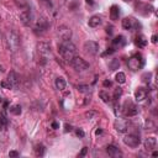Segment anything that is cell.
Wrapping results in <instances>:
<instances>
[{"mask_svg":"<svg viewBox=\"0 0 158 158\" xmlns=\"http://www.w3.org/2000/svg\"><path fill=\"white\" fill-rule=\"evenodd\" d=\"M58 52L63 57V59H66L67 62H70L76 57L77 48L70 42V40H64V41H62V43L58 46Z\"/></svg>","mask_w":158,"mask_h":158,"instance_id":"obj_1","label":"cell"},{"mask_svg":"<svg viewBox=\"0 0 158 158\" xmlns=\"http://www.w3.org/2000/svg\"><path fill=\"white\" fill-rule=\"evenodd\" d=\"M5 40H6V46L11 52H16L19 50V47H20V36L15 31H7Z\"/></svg>","mask_w":158,"mask_h":158,"instance_id":"obj_2","label":"cell"},{"mask_svg":"<svg viewBox=\"0 0 158 158\" xmlns=\"http://www.w3.org/2000/svg\"><path fill=\"white\" fill-rule=\"evenodd\" d=\"M69 63L72 64V67L77 70V72H84V70L89 69V63L86 62L85 59L78 57V56H76V57H74Z\"/></svg>","mask_w":158,"mask_h":158,"instance_id":"obj_3","label":"cell"},{"mask_svg":"<svg viewBox=\"0 0 158 158\" xmlns=\"http://www.w3.org/2000/svg\"><path fill=\"white\" fill-rule=\"evenodd\" d=\"M127 66L131 70H138L143 67V59H142L141 54H135L131 58H129V62H127Z\"/></svg>","mask_w":158,"mask_h":158,"instance_id":"obj_4","label":"cell"},{"mask_svg":"<svg viewBox=\"0 0 158 158\" xmlns=\"http://www.w3.org/2000/svg\"><path fill=\"white\" fill-rule=\"evenodd\" d=\"M83 50H84L85 53L95 56L99 52V43L95 42V41H86V42H84Z\"/></svg>","mask_w":158,"mask_h":158,"instance_id":"obj_5","label":"cell"},{"mask_svg":"<svg viewBox=\"0 0 158 158\" xmlns=\"http://www.w3.org/2000/svg\"><path fill=\"white\" fill-rule=\"evenodd\" d=\"M123 143H125L126 146H129V147H138L141 143V140L140 137L136 136V135H127V136H125V138H123Z\"/></svg>","mask_w":158,"mask_h":158,"instance_id":"obj_6","label":"cell"},{"mask_svg":"<svg viewBox=\"0 0 158 158\" xmlns=\"http://www.w3.org/2000/svg\"><path fill=\"white\" fill-rule=\"evenodd\" d=\"M20 20L22 22V25L30 26L33 21V14L30 10H24L20 13Z\"/></svg>","mask_w":158,"mask_h":158,"instance_id":"obj_7","label":"cell"},{"mask_svg":"<svg viewBox=\"0 0 158 158\" xmlns=\"http://www.w3.org/2000/svg\"><path fill=\"white\" fill-rule=\"evenodd\" d=\"M57 33H58V36L62 39V41L70 40V37H72V30H70L69 27H67V26H64V25L59 26V27L57 29Z\"/></svg>","mask_w":158,"mask_h":158,"instance_id":"obj_8","label":"cell"},{"mask_svg":"<svg viewBox=\"0 0 158 158\" xmlns=\"http://www.w3.org/2000/svg\"><path fill=\"white\" fill-rule=\"evenodd\" d=\"M122 27L125 30H132L135 27H138V24L132 17H125L122 20Z\"/></svg>","mask_w":158,"mask_h":158,"instance_id":"obj_9","label":"cell"},{"mask_svg":"<svg viewBox=\"0 0 158 158\" xmlns=\"http://www.w3.org/2000/svg\"><path fill=\"white\" fill-rule=\"evenodd\" d=\"M106 152H108V155L110 156V157H112V158L122 157V152L120 151L116 146H114V145H109L108 147H106Z\"/></svg>","mask_w":158,"mask_h":158,"instance_id":"obj_10","label":"cell"},{"mask_svg":"<svg viewBox=\"0 0 158 158\" xmlns=\"http://www.w3.org/2000/svg\"><path fill=\"white\" fill-rule=\"evenodd\" d=\"M7 80L13 85V88H17L19 84H20V78H19L17 73L14 72V70H11V72L7 74Z\"/></svg>","mask_w":158,"mask_h":158,"instance_id":"obj_11","label":"cell"},{"mask_svg":"<svg viewBox=\"0 0 158 158\" xmlns=\"http://www.w3.org/2000/svg\"><path fill=\"white\" fill-rule=\"evenodd\" d=\"M47 27H48L47 20H44V19H40V20H37V22H36L35 31L36 32H40V33H43L47 30Z\"/></svg>","mask_w":158,"mask_h":158,"instance_id":"obj_12","label":"cell"},{"mask_svg":"<svg viewBox=\"0 0 158 158\" xmlns=\"http://www.w3.org/2000/svg\"><path fill=\"white\" fill-rule=\"evenodd\" d=\"M37 48H39L40 54H42L43 57L47 56L48 53H51V44L48 42H40L37 44Z\"/></svg>","mask_w":158,"mask_h":158,"instance_id":"obj_13","label":"cell"},{"mask_svg":"<svg viewBox=\"0 0 158 158\" xmlns=\"http://www.w3.org/2000/svg\"><path fill=\"white\" fill-rule=\"evenodd\" d=\"M147 95H148V92L145 88H137V90L135 92V99H136V101H143L147 98Z\"/></svg>","mask_w":158,"mask_h":158,"instance_id":"obj_14","label":"cell"},{"mask_svg":"<svg viewBox=\"0 0 158 158\" xmlns=\"http://www.w3.org/2000/svg\"><path fill=\"white\" fill-rule=\"evenodd\" d=\"M143 145H145V148L147 149V151H152V149H155L156 146H157V140L155 137H147L145 140Z\"/></svg>","mask_w":158,"mask_h":158,"instance_id":"obj_15","label":"cell"},{"mask_svg":"<svg viewBox=\"0 0 158 158\" xmlns=\"http://www.w3.org/2000/svg\"><path fill=\"white\" fill-rule=\"evenodd\" d=\"M127 127H129V125H127L126 121H123V120H118V121L115 122V129L119 131V132H126L127 131Z\"/></svg>","mask_w":158,"mask_h":158,"instance_id":"obj_16","label":"cell"},{"mask_svg":"<svg viewBox=\"0 0 158 158\" xmlns=\"http://www.w3.org/2000/svg\"><path fill=\"white\" fill-rule=\"evenodd\" d=\"M88 24H89L90 27H98V26L101 24V17L98 16V15H94V16H92L89 19Z\"/></svg>","mask_w":158,"mask_h":158,"instance_id":"obj_17","label":"cell"},{"mask_svg":"<svg viewBox=\"0 0 158 158\" xmlns=\"http://www.w3.org/2000/svg\"><path fill=\"white\" fill-rule=\"evenodd\" d=\"M120 16V7L118 5H112L110 9V19L111 20H118Z\"/></svg>","mask_w":158,"mask_h":158,"instance_id":"obj_18","label":"cell"},{"mask_svg":"<svg viewBox=\"0 0 158 158\" xmlns=\"http://www.w3.org/2000/svg\"><path fill=\"white\" fill-rule=\"evenodd\" d=\"M54 85H56V88H57L58 90H64L66 89V85H67V83L64 80V78H62V77H59L56 79V82H54Z\"/></svg>","mask_w":158,"mask_h":158,"instance_id":"obj_19","label":"cell"},{"mask_svg":"<svg viewBox=\"0 0 158 158\" xmlns=\"http://www.w3.org/2000/svg\"><path fill=\"white\" fill-rule=\"evenodd\" d=\"M137 114H138V108L136 106V105H133V104H130L129 108L126 109V115L135 116V115H137Z\"/></svg>","mask_w":158,"mask_h":158,"instance_id":"obj_20","label":"cell"},{"mask_svg":"<svg viewBox=\"0 0 158 158\" xmlns=\"http://www.w3.org/2000/svg\"><path fill=\"white\" fill-rule=\"evenodd\" d=\"M112 44L114 46H119V47H122L123 44H125V37L123 36H116L114 40H112Z\"/></svg>","mask_w":158,"mask_h":158,"instance_id":"obj_21","label":"cell"},{"mask_svg":"<svg viewBox=\"0 0 158 158\" xmlns=\"http://www.w3.org/2000/svg\"><path fill=\"white\" fill-rule=\"evenodd\" d=\"M115 79H116V82H118L119 84H123V83L126 82V76H125V73H122V72L116 73Z\"/></svg>","mask_w":158,"mask_h":158,"instance_id":"obj_22","label":"cell"},{"mask_svg":"<svg viewBox=\"0 0 158 158\" xmlns=\"http://www.w3.org/2000/svg\"><path fill=\"white\" fill-rule=\"evenodd\" d=\"M44 151H46V148H44L43 145H37L35 147V153H36V156H39V157H42L44 155Z\"/></svg>","mask_w":158,"mask_h":158,"instance_id":"obj_23","label":"cell"},{"mask_svg":"<svg viewBox=\"0 0 158 158\" xmlns=\"http://www.w3.org/2000/svg\"><path fill=\"white\" fill-rule=\"evenodd\" d=\"M136 44L138 47L143 48V47H146V44H147V40H146L143 36H138L136 39Z\"/></svg>","mask_w":158,"mask_h":158,"instance_id":"obj_24","label":"cell"},{"mask_svg":"<svg viewBox=\"0 0 158 158\" xmlns=\"http://www.w3.org/2000/svg\"><path fill=\"white\" fill-rule=\"evenodd\" d=\"M7 127V119L5 118V116H0V130L4 131Z\"/></svg>","mask_w":158,"mask_h":158,"instance_id":"obj_25","label":"cell"},{"mask_svg":"<svg viewBox=\"0 0 158 158\" xmlns=\"http://www.w3.org/2000/svg\"><path fill=\"white\" fill-rule=\"evenodd\" d=\"M109 67H110V70H116V69H119V67H120L119 59H112V61L110 62V64H109Z\"/></svg>","mask_w":158,"mask_h":158,"instance_id":"obj_26","label":"cell"},{"mask_svg":"<svg viewBox=\"0 0 158 158\" xmlns=\"http://www.w3.org/2000/svg\"><path fill=\"white\" fill-rule=\"evenodd\" d=\"M99 96H100V99L104 101V103H110V96H109V94L106 92H100L99 93Z\"/></svg>","mask_w":158,"mask_h":158,"instance_id":"obj_27","label":"cell"},{"mask_svg":"<svg viewBox=\"0 0 158 158\" xmlns=\"http://www.w3.org/2000/svg\"><path fill=\"white\" fill-rule=\"evenodd\" d=\"M145 127H146V130H155L156 125H155V122H153L152 120L147 119V120H146V122H145Z\"/></svg>","mask_w":158,"mask_h":158,"instance_id":"obj_28","label":"cell"},{"mask_svg":"<svg viewBox=\"0 0 158 158\" xmlns=\"http://www.w3.org/2000/svg\"><path fill=\"white\" fill-rule=\"evenodd\" d=\"M96 115H98V111H95V110H89V111H86L85 114H84L85 119H88V120H92V119H94Z\"/></svg>","mask_w":158,"mask_h":158,"instance_id":"obj_29","label":"cell"},{"mask_svg":"<svg viewBox=\"0 0 158 158\" xmlns=\"http://www.w3.org/2000/svg\"><path fill=\"white\" fill-rule=\"evenodd\" d=\"M78 92H80V93H90V86L89 85H84V84H80V85H78Z\"/></svg>","mask_w":158,"mask_h":158,"instance_id":"obj_30","label":"cell"},{"mask_svg":"<svg viewBox=\"0 0 158 158\" xmlns=\"http://www.w3.org/2000/svg\"><path fill=\"white\" fill-rule=\"evenodd\" d=\"M10 112L14 115H20L21 114V106L20 105H14V106L10 109Z\"/></svg>","mask_w":158,"mask_h":158,"instance_id":"obj_31","label":"cell"},{"mask_svg":"<svg viewBox=\"0 0 158 158\" xmlns=\"http://www.w3.org/2000/svg\"><path fill=\"white\" fill-rule=\"evenodd\" d=\"M122 93H123L122 88H120V86H119V88H116V89L114 90V99H115V100H118L119 98L122 95Z\"/></svg>","mask_w":158,"mask_h":158,"instance_id":"obj_32","label":"cell"},{"mask_svg":"<svg viewBox=\"0 0 158 158\" xmlns=\"http://www.w3.org/2000/svg\"><path fill=\"white\" fill-rule=\"evenodd\" d=\"M151 77H152V73H145L143 76H142V82L148 84V83L151 82Z\"/></svg>","mask_w":158,"mask_h":158,"instance_id":"obj_33","label":"cell"},{"mask_svg":"<svg viewBox=\"0 0 158 158\" xmlns=\"http://www.w3.org/2000/svg\"><path fill=\"white\" fill-rule=\"evenodd\" d=\"M1 86H3V88H6V89H11V88H13V85L10 84L7 79H6V80H3L1 82Z\"/></svg>","mask_w":158,"mask_h":158,"instance_id":"obj_34","label":"cell"},{"mask_svg":"<svg viewBox=\"0 0 158 158\" xmlns=\"http://www.w3.org/2000/svg\"><path fill=\"white\" fill-rule=\"evenodd\" d=\"M105 31H106V33H109V35H112V32H114V27L108 25L106 27H105Z\"/></svg>","mask_w":158,"mask_h":158,"instance_id":"obj_35","label":"cell"},{"mask_svg":"<svg viewBox=\"0 0 158 158\" xmlns=\"http://www.w3.org/2000/svg\"><path fill=\"white\" fill-rule=\"evenodd\" d=\"M76 133H77V136L78 137H84V131H83L82 129H77V131H76Z\"/></svg>","mask_w":158,"mask_h":158,"instance_id":"obj_36","label":"cell"},{"mask_svg":"<svg viewBox=\"0 0 158 158\" xmlns=\"http://www.w3.org/2000/svg\"><path fill=\"white\" fill-rule=\"evenodd\" d=\"M19 156V152L16 151H10L9 152V157H17Z\"/></svg>","mask_w":158,"mask_h":158,"instance_id":"obj_37","label":"cell"},{"mask_svg":"<svg viewBox=\"0 0 158 158\" xmlns=\"http://www.w3.org/2000/svg\"><path fill=\"white\" fill-rule=\"evenodd\" d=\"M86 151H88V147H84V148H83V149H82V152H80V153H79V156H80V157H83V156H85V155H86Z\"/></svg>","mask_w":158,"mask_h":158,"instance_id":"obj_38","label":"cell"},{"mask_svg":"<svg viewBox=\"0 0 158 158\" xmlns=\"http://www.w3.org/2000/svg\"><path fill=\"white\" fill-rule=\"evenodd\" d=\"M103 84H104L105 88H108V86H111V85H112V83H111L110 80H105V82L103 83Z\"/></svg>","mask_w":158,"mask_h":158,"instance_id":"obj_39","label":"cell"},{"mask_svg":"<svg viewBox=\"0 0 158 158\" xmlns=\"http://www.w3.org/2000/svg\"><path fill=\"white\" fill-rule=\"evenodd\" d=\"M111 53H114V50L112 48H109V50L105 52V53H103V56H106V54H111Z\"/></svg>","mask_w":158,"mask_h":158,"instance_id":"obj_40","label":"cell"},{"mask_svg":"<svg viewBox=\"0 0 158 158\" xmlns=\"http://www.w3.org/2000/svg\"><path fill=\"white\" fill-rule=\"evenodd\" d=\"M41 1L46 4V5H47L48 7H51V6H52V4H51V1H50V0H41Z\"/></svg>","mask_w":158,"mask_h":158,"instance_id":"obj_41","label":"cell"},{"mask_svg":"<svg viewBox=\"0 0 158 158\" xmlns=\"http://www.w3.org/2000/svg\"><path fill=\"white\" fill-rule=\"evenodd\" d=\"M66 132H68V131H72V126H70V125H68V123H67V125H66Z\"/></svg>","mask_w":158,"mask_h":158,"instance_id":"obj_42","label":"cell"},{"mask_svg":"<svg viewBox=\"0 0 158 158\" xmlns=\"http://www.w3.org/2000/svg\"><path fill=\"white\" fill-rule=\"evenodd\" d=\"M157 39H158V37H157L156 35H153V36H152V40H151L152 43H157Z\"/></svg>","mask_w":158,"mask_h":158,"instance_id":"obj_43","label":"cell"},{"mask_svg":"<svg viewBox=\"0 0 158 158\" xmlns=\"http://www.w3.org/2000/svg\"><path fill=\"white\" fill-rule=\"evenodd\" d=\"M59 127V125L57 122H52V129H58Z\"/></svg>","mask_w":158,"mask_h":158,"instance_id":"obj_44","label":"cell"},{"mask_svg":"<svg viewBox=\"0 0 158 158\" xmlns=\"http://www.w3.org/2000/svg\"><path fill=\"white\" fill-rule=\"evenodd\" d=\"M101 133H103V130H101V129H98L95 131V135H101Z\"/></svg>","mask_w":158,"mask_h":158,"instance_id":"obj_45","label":"cell"},{"mask_svg":"<svg viewBox=\"0 0 158 158\" xmlns=\"http://www.w3.org/2000/svg\"><path fill=\"white\" fill-rule=\"evenodd\" d=\"M86 3H88L89 5H93V4H94V0H86Z\"/></svg>","mask_w":158,"mask_h":158,"instance_id":"obj_46","label":"cell"},{"mask_svg":"<svg viewBox=\"0 0 158 158\" xmlns=\"http://www.w3.org/2000/svg\"><path fill=\"white\" fill-rule=\"evenodd\" d=\"M152 156H153V157H157V156H158V152H157V151H155V152L152 153Z\"/></svg>","mask_w":158,"mask_h":158,"instance_id":"obj_47","label":"cell"},{"mask_svg":"<svg viewBox=\"0 0 158 158\" xmlns=\"http://www.w3.org/2000/svg\"><path fill=\"white\" fill-rule=\"evenodd\" d=\"M123 1H126V3H129V1H131V0H123Z\"/></svg>","mask_w":158,"mask_h":158,"instance_id":"obj_48","label":"cell"}]
</instances>
